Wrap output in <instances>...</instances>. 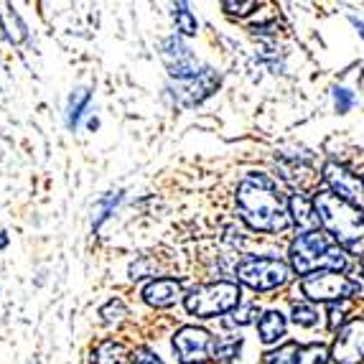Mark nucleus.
I'll list each match as a JSON object with an SVG mask.
<instances>
[{"label":"nucleus","mask_w":364,"mask_h":364,"mask_svg":"<svg viewBox=\"0 0 364 364\" xmlns=\"http://www.w3.org/2000/svg\"><path fill=\"white\" fill-rule=\"evenodd\" d=\"M237 214L250 230L280 235L293 225L278 183L267 173H247L237 186Z\"/></svg>","instance_id":"nucleus-1"},{"label":"nucleus","mask_w":364,"mask_h":364,"mask_svg":"<svg viewBox=\"0 0 364 364\" xmlns=\"http://www.w3.org/2000/svg\"><path fill=\"white\" fill-rule=\"evenodd\" d=\"M314 207L318 214V225L326 230L341 245L344 250L359 255H364V212L362 207H354L341 196L331 194V191H318L314 196Z\"/></svg>","instance_id":"nucleus-2"},{"label":"nucleus","mask_w":364,"mask_h":364,"mask_svg":"<svg viewBox=\"0 0 364 364\" xmlns=\"http://www.w3.org/2000/svg\"><path fill=\"white\" fill-rule=\"evenodd\" d=\"M291 267L298 275H309L314 273H344L346 270V252L341 245H334L328 240L326 232H301L291 242Z\"/></svg>","instance_id":"nucleus-3"},{"label":"nucleus","mask_w":364,"mask_h":364,"mask_svg":"<svg viewBox=\"0 0 364 364\" xmlns=\"http://www.w3.org/2000/svg\"><path fill=\"white\" fill-rule=\"evenodd\" d=\"M242 301V288L232 283V280H217L209 286H199L183 298V306L191 316L199 318H214V316H225L230 311L240 309Z\"/></svg>","instance_id":"nucleus-4"},{"label":"nucleus","mask_w":364,"mask_h":364,"mask_svg":"<svg viewBox=\"0 0 364 364\" xmlns=\"http://www.w3.org/2000/svg\"><path fill=\"white\" fill-rule=\"evenodd\" d=\"M237 278L257 293H270L283 288L291 280V267L278 257H242L237 262Z\"/></svg>","instance_id":"nucleus-5"},{"label":"nucleus","mask_w":364,"mask_h":364,"mask_svg":"<svg viewBox=\"0 0 364 364\" xmlns=\"http://www.w3.org/2000/svg\"><path fill=\"white\" fill-rule=\"evenodd\" d=\"M214 339L207 328L183 326L173 334V352H176L181 364H204L214 354Z\"/></svg>","instance_id":"nucleus-6"},{"label":"nucleus","mask_w":364,"mask_h":364,"mask_svg":"<svg viewBox=\"0 0 364 364\" xmlns=\"http://www.w3.org/2000/svg\"><path fill=\"white\" fill-rule=\"evenodd\" d=\"M321 178L331 194L341 196V199L354 204V207H362L364 204V178L354 176L352 171H346L344 166L328 161L321 171Z\"/></svg>","instance_id":"nucleus-7"},{"label":"nucleus","mask_w":364,"mask_h":364,"mask_svg":"<svg viewBox=\"0 0 364 364\" xmlns=\"http://www.w3.org/2000/svg\"><path fill=\"white\" fill-rule=\"evenodd\" d=\"M301 293L311 301H344L349 298V278L339 273H314L301 280Z\"/></svg>","instance_id":"nucleus-8"},{"label":"nucleus","mask_w":364,"mask_h":364,"mask_svg":"<svg viewBox=\"0 0 364 364\" xmlns=\"http://www.w3.org/2000/svg\"><path fill=\"white\" fill-rule=\"evenodd\" d=\"M161 54H164L166 64H168V74L171 77H176V82L191 79V77H196V74L204 72V67H199L196 56L191 54V49H188L178 36L166 38V41L161 43Z\"/></svg>","instance_id":"nucleus-9"},{"label":"nucleus","mask_w":364,"mask_h":364,"mask_svg":"<svg viewBox=\"0 0 364 364\" xmlns=\"http://www.w3.org/2000/svg\"><path fill=\"white\" fill-rule=\"evenodd\" d=\"M331 357L336 364L364 362V318H354L341 328L331 346Z\"/></svg>","instance_id":"nucleus-10"},{"label":"nucleus","mask_w":364,"mask_h":364,"mask_svg":"<svg viewBox=\"0 0 364 364\" xmlns=\"http://www.w3.org/2000/svg\"><path fill=\"white\" fill-rule=\"evenodd\" d=\"M217 87H219V74L214 72V69L204 67V72L196 74V77L176 82L173 100H176L181 107H194V105L204 102V100H207Z\"/></svg>","instance_id":"nucleus-11"},{"label":"nucleus","mask_w":364,"mask_h":364,"mask_svg":"<svg viewBox=\"0 0 364 364\" xmlns=\"http://www.w3.org/2000/svg\"><path fill=\"white\" fill-rule=\"evenodd\" d=\"M275 164H278L280 176L286 178L288 183H296L298 188H306L314 176V168H311V158L306 153H278L275 156Z\"/></svg>","instance_id":"nucleus-12"},{"label":"nucleus","mask_w":364,"mask_h":364,"mask_svg":"<svg viewBox=\"0 0 364 364\" xmlns=\"http://www.w3.org/2000/svg\"><path fill=\"white\" fill-rule=\"evenodd\" d=\"M181 298V283L176 278H158L143 288V301L153 309H171Z\"/></svg>","instance_id":"nucleus-13"},{"label":"nucleus","mask_w":364,"mask_h":364,"mask_svg":"<svg viewBox=\"0 0 364 364\" xmlns=\"http://www.w3.org/2000/svg\"><path fill=\"white\" fill-rule=\"evenodd\" d=\"M288 212L293 214V225L298 227V230L304 232H316L318 230V214H316V207H314V199H306L304 191H298V194L291 196V201H288Z\"/></svg>","instance_id":"nucleus-14"},{"label":"nucleus","mask_w":364,"mask_h":364,"mask_svg":"<svg viewBox=\"0 0 364 364\" xmlns=\"http://www.w3.org/2000/svg\"><path fill=\"white\" fill-rule=\"evenodd\" d=\"M257 334L262 344H275L286 336V316L280 311H265L257 321Z\"/></svg>","instance_id":"nucleus-15"},{"label":"nucleus","mask_w":364,"mask_h":364,"mask_svg":"<svg viewBox=\"0 0 364 364\" xmlns=\"http://www.w3.org/2000/svg\"><path fill=\"white\" fill-rule=\"evenodd\" d=\"M130 352L122 341L107 339L92 352V364H128Z\"/></svg>","instance_id":"nucleus-16"},{"label":"nucleus","mask_w":364,"mask_h":364,"mask_svg":"<svg viewBox=\"0 0 364 364\" xmlns=\"http://www.w3.org/2000/svg\"><path fill=\"white\" fill-rule=\"evenodd\" d=\"M0 28H3V33H6V38L11 43L26 41V23L21 21L18 13L6 6H0Z\"/></svg>","instance_id":"nucleus-17"},{"label":"nucleus","mask_w":364,"mask_h":364,"mask_svg":"<svg viewBox=\"0 0 364 364\" xmlns=\"http://www.w3.org/2000/svg\"><path fill=\"white\" fill-rule=\"evenodd\" d=\"M90 97H92V92L87 90V87H77L74 90V95L69 97V117H67V122H69V128H77L79 125V120H82V115H85V109H87V105H90Z\"/></svg>","instance_id":"nucleus-18"},{"label":"nucleus","mask_w":364,"mask_h":364,"mask_svg":"<svg viewBox=\"0 0 364 364\" xmlns=\"http://www.w3.org/2000/svg\"><path fill=\"white\" fill-rule=\"evenodd\" d=\"M291 318L296 326L301 328H314L318 326V321H321V314H318V309L311 304H293L291 309Z\"/></svg>","instance_id":"nucleus-19"},{"label":"nucleus","mask_w":364,"mask_h":364,"mask_svg":"<svg viewBox=\"0 0 364 364\" xmlns=\"http://www.w3.org/2000/svg\"><path fill=\"white\" fill-rule=\"evenodd\" d=\"M120 199H122L120 191H112V194L102 196V199L95 204V212H92V227H95V230H100V225H102L105 219L115 212V207L120 204Z\"/></svg>","instance_id":"nucleus-20"},{"label":"nucleus","mask_w":364,"mask_h":364,"mask_svg":"<svg viewBox=\"0 0 364 364\" xmlns=\"http://www.w3.org/2000/svg\"><path fill=\"white\" fill-rule=\"evenodd\" d=\"M173 18H176V28L181 31L183 36H196L199 23H196V16L188 11L186 3H176L173 6Z\"/></svg>","instance_id":"nucleus-21"},{"label":"nucleus","mask_w":364,"mask_h":364,"mask_svg":"<svg viewBox=\"0 0 364 364\" xmlns=\"http://www.w3.org/2000/svg\"><path fill=\"white\" fill-rule=\"evenodd\" d=\"M298 357H301V346L296 341H288V344L278 346L275 352H270L265 357L267 364H298Z\"/></svg>","instance_id":"nucleus-22"},{"label":"nucleus","mask_w":364,"mask_h":364,"mask_svg":"<svg viewBox=\"0 0 364 364\" xmlns=\"http://www.w3.org/2000/svg\"><path fill=\"white\" fill-rule=\"evenodd\" d=\"M240 349H242V339H217L212 359L214 362H232L240 354Z\"/></svg>","instance_id":"nucleus-23"},{"label":"nucleus","mask_w":364,"mask_h":364,"mask_svg":"<svg viewBox=\"0 0 364 364\" xmlns=\"http://www.w3.org/2000/svg\"><path fill=\"white\" fill-rule=\"evenodd\" d=\"M349 311H352V304L349 301H339V304H331L328 306V328L336 331V328H344L346 326V318H349Z\"/></svg>","instance_id":"nucleus-24"},{"label":"nucleus","mask_w":364,"mask_h":364,"mask_svg":"<svg viewBox=\"0 0 364 364\" xmlns=\"http://www.w3.org/2000/svg\"><path fill=\"white\" fill-rule=\"evenodd\" d=\"M100 316H102L105 323H115L128 316V309H125V304H122L120 298H112V301H107V304L100 309Z\"/></svg>","instance_id":"nucleus-25"},{"label":"nucleus","mask_w":364,"mask_h":364,"mask_svg":"<svg viewBox=\"0 0 364 364\" xmlns=\"http://www.w3.org/2000/svg\"><path fill=\"white\" fill-rule=\"evenodd\" d=\"M328 354L321 344H309L301 349V357H298V364H326Z\"/></svg>","instance_id":"nucleus-26"},{"label":"nucleus","mask_w":364,"mask_h":364,"mask_svg":"<svg viewBox=\"0 0 364 364\" xmlns=\"http://www.w3.org/2000/svg\"><path fill=\"white\" fill-rule=\"evenodd\" d=\"M334 107L339 115H346L354 107V95L344 87H334Z\"/></svg>","instance_id":"nucleus-27"},{"label":"nucleus","mask_w":364,"mask_h":364,"mask_svg":"<svg viewBox=\"0 0 364 364\" xmlns=\"http://www.w3.org/2000/svg\"><path fill=\"white\" fill-rule=\"evenodd\" d=\"M130 364H164L151 346H135L130 352Z\"/></svg>","instance_id":"nucleus-28"},{"label":"nucleus","mask_w":364,"mask_h":364,"mask_svg":"<svg viewBox=\"0 0 364 364\" xmlns=\"http://www.w3.org/2000/svg\"><path fill=\"white\" fill-rule=\"evenodd\" d=\"M257 314V306H242L240 311L232 314V318H227V326H245L252 321V316Z\"/></svg>","instance_id":"nucleus-29"},{"label":"nucleus","mask_w":364,"mask_h":364,"mask_svg":"<svg viewBox=\"0 0 364 364\" xmlns=\"http://www.w3.org/2000/svg\"><path fill=\"white\" fill-rule=\"evenodd\" d=\"M222 8H225L230 16H247L250 11H255L257 3H252V0H250V3H225Z\"/></svg>","instance_id":"nucleus-30"},{"label":"nucleus","mask_w":364,"mask_h":364,"mask_svg":"<svg viewBox=\"0 0 364 364\" xmlns=\"http://www.w3.org/2000/svg\"><path fill=\"white\" fill-rule=\"evenodd\" d=\"M349 298H364V278L362 275L349 278Z\"/></svg>","instance_id":"nucleus-31"},{"label":"nucleus","mask_w":364,"mask_h":364,"mask_svg":"<svg viewBox=\"0 0 364 364\" xmlns=\"http://www.w3.org/2000/svg\"><path fill=\"white\" fill-rule=\"evenodd\" d=\"M275 31H278V26H275V23L252 26V33H255V36H275Z\"/></svg>","instance_id":"nucleus-32"},{"label":"nucleus","mask_w":364,"mask_h":364,"mask_svg":"<svg viewBox=\"0 0 364 364\" xmlns=\"http://www.w3.org/2000/svg\"><path fill=\"white\" fill-rule=\"evenodd\" d=\"M148 260H140L138 265H130V278H143V273L148 270Z\"/></svg>","instance_id":"nucleus-33"},{"label":"nucleus","mask_w":364,"mask_h":364,"mask_svg":"<svg viewBox=\"0 0 364 364\" xmlns=\"http://www.w3.org/2000/svg\"><path fill=\"white\" fill-rule=\"evenodd\" d=\"M3 247H8V235L6 232H0V250Z\"/></svg>","instance_id":"nucleus-34"},{"label":"nucleus","mask_w":364,"mask_h":364,"mask_svg":"<svg viewBox=\"0 0 364 364\" xmlns=\"http://www.w3.org/2000/svg\"><path fill=\"white\" fill-rule=\"evenodd\" d=\"M352 23H354V26H357V28H359V33H362V36H364V23H362V21L352 18Z\"/></svg>","instance_id":"nucleus-35"},{"label":"nucleus","mask_w":364,"mask_h":364,"mask_svg":"<svg viewBox=\"0 0 364 364\" xmlns=\"http://www.w3.org/2000/svg\"><path fill=\"white\" fill-rule=\"evenodd\" d=\"M359 267H362V278H364V255H362V262H359Z\"/></svg>","instance_id":"nucleus-36"}]
</instances>
